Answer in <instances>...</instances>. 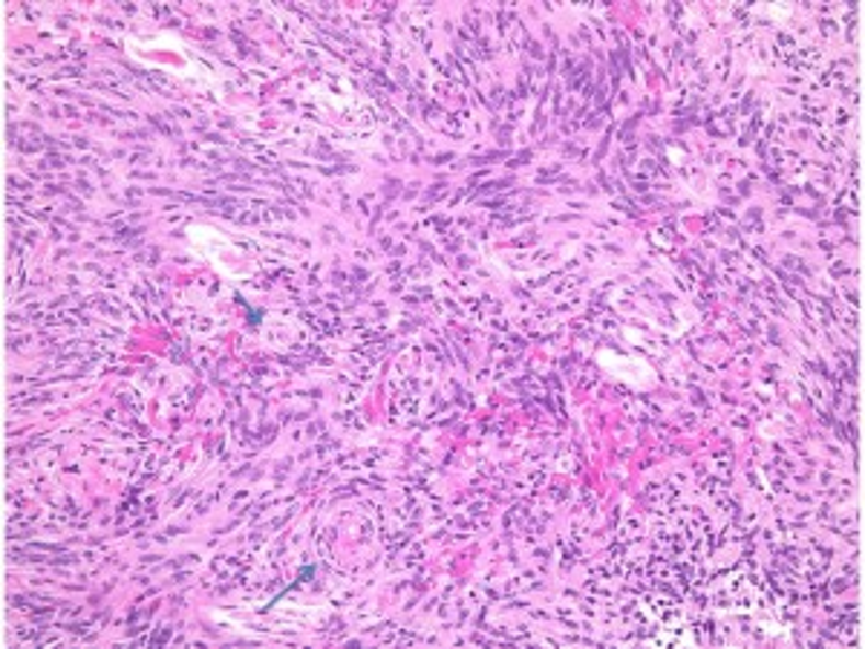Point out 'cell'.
Returning <instances> with one entry per match:
<instances>
[{
  "label": "cell",
  "instance_id": "6da1fadb",
  "mask_svg": "<svg viewBox=\"0 0 865 649\" xmlns=\"http://www.w3.org/2000/svg\"><path fill=\"white\" fill-rule=\"evenodd\" d=\"M187 240L194 246L203 258H208V263L219 269L223 274H240L242 266V251L237 249L226 235H219L217 228L210 226H191L187 228Z\"/></svg>",
  "mask_w": 865,
  "mask_h": 649
},
{
  "label": "cell",
  "instance_id": "7a4b0ae2",
  "mask_svg": "<svg viewBox=\"0 0 865 649\" xmlns=\"http://www.w3.org/2000/svg\"><path fill=\"white\" fill-rule=\"evenodd\" d=\"M597 364L606 369L608 376L621 378V382L631 384V387H640L647 390L656 384V369L649 367L644 358H626V355H615L612 350H601L597 352Z\"/></svg>",
  "mask_w": 865,
  "mask_h": 649
}]
</instances>
